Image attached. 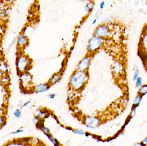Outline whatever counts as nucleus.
<instances>
[{"label": "nucleus", "instance_id": "28", "mask_svg": "<svg viewBox=\"0 0 147 146\" xmlns=\"http://www.w3.org/2000/svg\"><path fill=\"white\" fill-rule=\"evenodd\" d=\"M49 97L51 99H53L55 97H56V94H51L49 95Z\"/></svg>", "mask_w": 147, "mask_h": 146}, {"label": "nucleus", "instance_id": "1", "mask_svg": "<svg viewBox=\"0 0 147 146\" xmlns=\"http://www.w3.org/2000/svg\"><path fill=\"white\" fill-rule=\"evenodd\" d=\"M89 78L88 71L75 70L70 78L69 83L70 88L74 91L83 89L86 85Z\"/></svg>", "mask_w": 147, "mask_h": 146}, {"label": "nucleus", "instance_id": "15", "mask_svg": "<svg viewBox=\"0 0 147 146\" xmlns=\"http://www.w3.org/2000/svg\"><path fill=\"white\" fill-rule=\"evenodd\" d=\"M139 93L141 95L147 93V85L142 86L139 90Z\"/></svg>", "mask_w": 147, "mask_h": 146}, {"label": "nucleus", "instance_id": "6", "mask_svg": "<svg viewBox=\"0 0 147 146\" xmlns=\"http://www.w3.org/2000/svg\"><path fill=\"white\" fill-rule=\"evenodd\" d=\"M93 55L88 53L77 65L76 70L80 71H87L90 64Z\"/></svg>", "mask_w": 147, "mask_h": 146}, {"label": "nucleus", "instance_id": "30", "mask_svg": "<svg viewBox=\"0 0 147 146\" xmlns=\"http://www.w3.org/2000/svg\"><path fill=\"white\" fill-rule=\"evenodd\" d=\"M80 1L83 2H88L90 0H79Z\"/></svg>", "mask_w": 147, "mask_h": 146}, {"label": "nucleus", "instance_id": "21", "mask_svg": "<svg viewBox=\"0 0 147 146\" xmlns=\"http://www.w3.org/2000/svg\"><path fill=\"white\" fill-rule=\"evenodd\" d=\"M142 38H143V43L147 47V33L144 35V37Z\"/></svg>", "mask_w": 147, "mask_h": 146}, {"label": "nucleus", "instance_id": "26", "mask_svg": "<svg viewBox=\"0 0 147 146\" xmlns=\"http://www.w3.org/2000/svg\"><path fill=\"white\" fill-rule=\"evenodd\" d=\"M31 101L29 100V101H27L23 105V107H26V106H28L29 105L30 103H31Z\"/></svg>", "mask_w": 147, "mask_h": 146}, {"label": "nucleus", "instance_id": "3", "mask_svg": "<svg viewBox=\"0 0 147 146\" xmlns=\"http://www.w3.org/2000/svg\"><path fill=\"white\" fill-rule=\"evenodd\" d=\"M103 39L93 35L89 39L87 43L88 53L94 55V53L97 52L102 46Z\"/></svg>", "mask_w": 147, "mask_h": 146}, {"label": "nucleus", "instance_id": "18", "mask_svg": "<svg viewBox=\"0 0 147 146\" xmlns=\"http://www.w3.org/2000/svg\"><path fill=\"white\" fill-rule=\"evenodd\" d=\"M142 99V96L141 95H139V96H137L135 99L134 100V104L135 105H139V104L140 103Z\"/></svg>", "mask_w": 147, "mask_h": 146}, {"label": "nucleus", "instance_id": "7", "mask_svg": "<svg viewBox=\"0 0 147 146\" xmlns=\"http://www.w3.org/2000/svg\"><path fill=\"white\" fill-rule=\"evenodd\" d=\"M84 124L88 127L95 128L101 124V120L97 117H86L84 120Z\"/></svg>", "mask_w": 147, "mask_h": 146}, {"label": "nucleus", "instance_id": "14", "mask_svg": "<svg viewBox=\"0 0 147 146\" xmlns=\"http://www.w3.org/2000/svg\"><path fill=\"white\" fill-rule=\"evenodd\" d=\"M16 44V37H14L12 41H11V43L9 45L7 49V51L8 52H9Z\"/></svg>", "mask_w": 147, "mask_h": 146}, {"label": "nucleus", "instance_id": "17", "mask_svg": "<svg viewBox=\"0 0 147 146\" xmlns=\"http://www.w3.org/2000/svg\"><path fill=\"white\" fill-rule=\"evenodd\" d=\"M14 116L16 118H19L22 115V112L19 109H16L14 112Z\"/></svg>", "mask_w": 147, "mask_h": 146}, {"label": "nucleus", "instance_id": "25", "mask_svg": "<svg viewBox=\"0 0 147 146\" xmlns=\"http://www.w3.org/2000/svg\"><path fill=\"white\" fill-rule=\"evenodd\" d=\"M138 75H139V71L138 70H136L135 73L134 74V80H136L137 79Z\"/></svg>", "mask_w": 147, "mask_h": 146}, {"label": "nucleus", "instance_id": "32", "mask_svg": "<svg viewBox=\"0 0 147 146\" xmlns=\"http://www.w3.org/2000/svg\"><path fill=\"white\" fill-rule=\"evenodd\" d=\"M10 1H16V0H10Z\"/></svg>", "mask_w": 147, "mask_h": 146}, {"label": "nucleus", "instance_id": "31", "mask_svg": "<svg viewBox=\"0 0 147 146\" xmlns=\"http://www.w3.org/2000/svg\"><path fill=\"white\" fill-rule=\"evenodd\" d=\"M145 4H146V5L147 6V0H146V3H145Z\"/></svg>", "mask_w": 147, "mask_h": 146}, {"label": "nucleus", "instance_id": "24", "mask_svg": "<svg viewBox=\"0 0 147 146\" xmlns=\"http://www.w3.org/2000/svg\"><path fill=\"white\" fill-rule=\"evenodd\" d=\"M105 6V2L104 1H102L100 3V5H99V8L101 9H103Z\"/></svg>", "mask_w": 147, "mask_h": 146}, {"label": "nucleus", "instance_id": "8", "mask_svg": "<svg viewBox=\"0 0 147 146\" xmlns=\"http://www.w3.org/2000/svg\"><path fill=\"white\" fill-rule=\"evenodd\" d=\"M28 38L23 32L20 33L16 37V45L18 49H23L28 44Z\"/></svg>", "mask_w": 147, "mask_h": 146}, {"label": "nucleus", "instance_id": "11", "mask_svg": "<svg viewBox=\"0 0 147 146\" xmlns=\"http://www.w3.org/2000/svg\"><path fill=\"white\" fill-rule=\"evenodd\" d=\"M95 7V2L93 1H90L87 2V3L85 5L84 9L85 11L88 13H90L94 8Z\"/></svg>", "mask_w": 147, "mask_h": 146}, {"label": "nucleus", "instance_id": "10", "mask_svg": "<svg viewBox=\"0 0 147 146\" xmlns=\"http://www.w3.org/2000/svg\"><path fill=\"white\" fill-rule=\"evenodd\" d=\"M63 71L62 72L61 71H59V72L54 74L53 76L51 77L49 81H48L51 85L52 86V85L55 84V83H57L58 81H59L60 79L62 78V76L63 75Z\"/></svg>", "mask_w": 147, "mask_h": 146}, {"label": "nucleus", "instance_id": "33", "mask_svg": "<svg viewBox=\"0 0 147 146\" xmlns=\"http://www.w3.org/2000/svg\"><path fill=\"white\" fill-rule=\"evenodd\" d=\"M128 1H129V0H128Z\"/></svg>", "mask_w": 147, "mask_h": 146}, {"label": "nucleus", "instance_id": "20", "mask_svg": "<svg viewBox=\"0 0 147 146\" xmlns=\"http://www.w3.org/2000/svg\"><path fill=\"white\" fill-rule=\"evenodd\" d=\"M136 86L137 87H139L140 86L142 85V79L140 77H138L136 79Z\"/></svg>", "mask_w": 147, "mask_h": 146}, {"label": "nucleus", "instance_id": "2", "mask_svg": "<svg viewBox=\"0 0 147 146\" xmlns=\"http://www.w3.org/2000/svg\"><path fill=\"white\" fill-rule=\"evenodd\" d=\"M16 66L20 75L28 72L32 66V61L30 57L25 54H20L16 58Z\"/></svg>", "mask_w": 147, "mask_h": 146}, {"label": "nucleus", "instance_id": "27", "mask_svg": "<svg viewBox=\"0 0 147 146\" xmlns=\"http://www.w3.org/2000/svg\"><path fill=\"white\" fill-rule=\"evenodd\" d=\"M142 143H143V145H147V137L143 140Z\"/></svg>", "mask_w": 147, "mask_h": 146}, {"label": "nucleus", "instance_id": "23", "mask_svg": "<svg viewBox=\"0 0 147 146\" xmlns=\"http://www.w3.org/2000/svg\"><path fill=\"white\" fill-rule=\"evenodd\" d=\"M24 132V130L22 129H19L16 130L15 132H13V135L18 134Z\"/></svg>", "mask_w": 147, "mask_h": 146}, {"label": "nucleus", "instance_id": "4", "mask_svg": "<svg viewBox=\"0 0 147 146\" xmlns=\"http://www.w3.org/2000/svg\"><path fill=\"white\" fill-rule=\"evenodd\" d=\"M111 30L108 25L105 23L99 24L95 28L94 35L105 39L108 38L111 34Z\"/></svg>", "mask_w": 147, "mask_h": 146}, {"label": "nucleus", "instance_id": "22", "mask_svg": "<svg viewBox=\"0 0 147 146\" xmlns=\"http://www.w3.org/2000/svg\"><path fill=\"white\" fill-rule=\"evenodd\" d=\"M4 31H5V30H4V28L3 26L0 25V37L3 35Z\"/></svg>", "mask_w": 147, "mask_h": 146}, {"label": "nucleus", "instance_id": "9", "mask_svg": "<svg viewBox=\"0 0 147 146\" xmlns=\"http://www.w3.org/2000/svg\"><path fill=\"white\" fill-rule=\"evenodd\" d=\"M51 86L49 82L40 84L34 86L33 87L32 91L35 93H40L45 92L49 89Z\"/></svg>", "mask_w": 147, "mask_h": 146}, {"label": "nucleus", "instance_id": "29", "mask_svg": "<svg viewBox=\"0 0 147 146\" xmlns=\"http://www.w3.org/2000/svg\"><path fill=\"white\" fill-rule=\"evenodd\" d=\"M97 19H96L95 18V19H94V20H93V21H92V25H95V24H96V23H97Z\"/></svg>", "mask_w": 147, "mask_h": 146}, {"label": "nucleus", "instance_id": "13", "mask_svg": "<svg viewBox=\"0 0 147 146\" xmlns=\"http://www.w3.org/2000/svg\"><path fill=\"white\" fill-rule=\"evenodd\" d=\"M8 68L7 63L4 60L0 61V70L2 72H6Z\"/></svg>", "mask_w": 147, "mask_h": 146}, {"label": "nucleus", "instance_id": "12", "mask_svg": "<svg viewBox=\"0 0 147 146\" xmlns=\"http://www.w3.org/2000/svg\"><path fill=\"white\" fill-rule=\"evenodd\" d=\"M9 14V8L4 7L0 10V17L3 19L8 18Z\"/></svg>", "mask_w": 147, "mask_h": 146}, {"label": "nucleus", "instance_id": "5", "mask_svg": "<svg viewBox=\"0 0 147 146\" xmlns=\"http://www.w3.org/2000/svg\"><path fill=\"white\" fill-rule=\"evenodd\" d=\"M20 79L21 85L24 89L28 90H32V76L28 72H26L20 75Z\"/></svg>", "mask_w": 147, "mask_h": 146}, {"label": "nucleus", "instance_id": "19", "mask_svg": "<svg viewBox=\"0 0 147 146\" xmlns=\"http://www.w3.org/2000/svg\"><path fill=\"white\" fill-rule=\"evenodd\" d=\"M102 9L99 8L98 9H97L96 12V15H95V18L98 19L100 18V16L102 15Z\"/></svg>", "mask_w": 147, "mask_h": 146}, {"label": "nucleus", "instance_id": "16", "mask_svg": "<svg viewBox=\"0 0 147 146\" xmlns=\"http://www.w3.org/2000/svg\"><path fill=\"white\" fill-rule=\"evenodd\" d=\"M6 123V117L4 116L0 115V129L4 125H5Z\"/></svg>", "mask_w": 147, "mask_h": 146}]
</instances>
